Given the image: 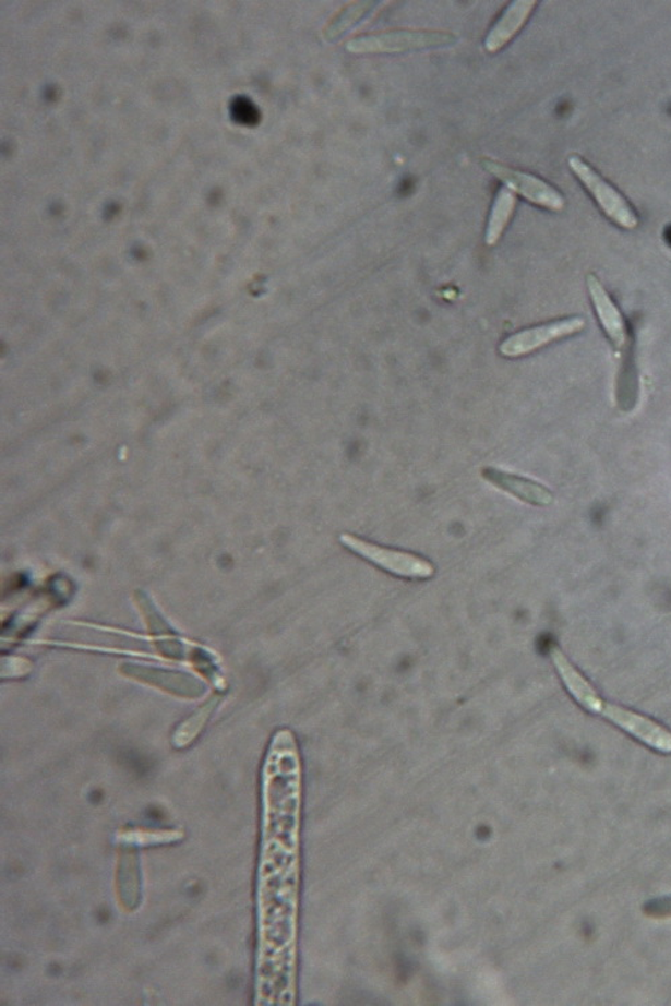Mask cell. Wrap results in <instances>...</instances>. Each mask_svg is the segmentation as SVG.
Masks as SVG:
<instances>
[{
    "label": "cell",
    "mask_w": 671,
    "mask_h": 1006,
    "mask_svg": "<svg viewBox=\"0 0 671 1006\" xmlns=\"http://www.w3.org/2000/svg\"><path fill=\"white\" fill-rule=\"evenodd\" d=\"M340 542L349 551L395 576L411 578V580H428L434 576V565L416 554L379 547L376 543L361 540L349 534H343Z\"/></svg>",
    "instance_id": "cell-1"
},
{
    "label": "cell",
    "mask_w": 671,
    "mask_h": 1006,
    "mask_svg": "<svg viewBox=\"0 0 671 1006\" xmlns=\"http://www.w3.org/2000/svg\"><path fill=\"white\" fill-rule=\"evenodd\" d=\"M457 40L451 33L429 31H402L366 35L349 40L347 50L352 55H381L420 49L442 48Z\"/></svg>",
    "instance_id": "cell-2"
},
{
    "label": "cell",
    "mask_w": 671,
    "mask_h": 1006,
    "mask_svg": "<svg viewBox=\"0 0 671 1006\" xmlns=\"http://www.w3.org/2000/svg\"><path fill=\"white\" fill-rule=\"evenodd\" d=\"M582 707L610 719L616 727L627 731V733L634 735L635 739L656 748V751L671 753L670 731L662 728L661 724L651 721V719L639 716L637 712L623 709V707L606 704V702L600 699L598 693H594Z\"/></svg>",
    "instance_id": "cell-3"
},
{
    "label": "cell",
    "mask_w": 671,
    "mask_h": 1006,
    "mask_svg": "<svg viewBox=\"0 0 671 1006\" xmlns=\"http://www.w3.org/2000/svg\"><path fill=\"white\" fill-rule=\"evenodd\" d=\"M568 166L612 221H615L622 228H626V230H634V228L638 227V216L628 206L626 199L614 187L600 178L597 171L589 167L585 160H582L580 157L572 156L570 157Z\"/></svg>",
    "instance_id": "cell-4"
},
{
    "label": "cell",
    "mask_w": 671,
    "mask_h": 1006,
    "mask_svg": "<svg viewBox=\"0 0 671 1006\" xmlns=\"http://www.w3.org/2000/svg\"><path fill=\"white\" fill-rule=\"evenodd\" d=\"M482 166L493 177L503 181L507 189L517 192L536 206L556 213L564 208L565 201L562 194L544 180L489 159L483 160Z\"/></svg>",
    "instance_id": "cell-5"
},
{
    "label": "cell",
    "mask_w": 671,
    "mask_h": 1006,
    "mask_svg": "<svg viewBox=\"0 0 671 1006\" xmlns=\"http://www.w3.org/2000/svg\"><path fill=\"white\" fill-rule=\"evenodd\" d=\"M585 327L586 321L580 318L560 320L554 321V323L536 326L532 330L518 332L516 335L507 337L500 345V352L505 358H518V356L534 352V350L541 348L542 345L576 335Z\"/></svg>",
    "instance_id": "cell-6"
},
{
    "label": "cell",
    "mask_w": 671,
    "mask_h": 1006,
    "mask_svg": "<svg viewBox=\"0 0 671 1006\" xmlns=\"http://www.w3.org/2000/svg\"><path fill=\"white\" fill-rule=\"evenodd\" d=\"M587 286L594 308L597 310L600 324H602L607 336L614 343L618 350H621V352L626 350L630 342L628 330L620 309L611 300L609 292L606 291L604 286L600 284L597 277L588 276Z\"/></svg>",
    "instance_id": "cell-7"
},
{
    "label": "cell",
    "mask_w": 671,
    "mask_h": 1006,
    "mask_svg": "<svg viewBox=\"0 0 671 1006\" xmlns=\"http://www.w3.org/2000/svg\"><path fill=\"white\" fill-rule=\"evenodd\" d=\"M535 0H516L505 10L486 39V49L495 52L504 48L522 31L532 14Z\"/></svg>",
    "instance_id": "cell-8"
},
{
    "label": "cell",
    "mask_w": 671,
    "mask_h": 1006,
    "mask_svg": "<svg viewBox=\"0 0 671 1006\" xmlns=\"http://www.w3.org/2000/svg\"><path fill=\"white\" fill-rule=\"evenodd\" d=\"M482 476L487 481L492 482L494 487L503 489L525 502L534 503V505L547 506L553 502V495L550 490L539 483L528 481V479L495 470L492 467L483 469Z\"/></svg>",
    "instance_id": "cell-9"
},
{
    "label": "cell",
    "mask_w": 671,
    "mask_h": 1006,
    "mask_svg": "<svg viewBox=\"0 0 671 1006\" xmlns=\"http://www.w3.org/2000/svg\"><path fill=\"white\" fill-rule=\"evenodd\" d=\"M516 207V196L510 189H501L490 213L486 241L488 245H494L500 241L501 236L511 220Z\"/></svg>",
    "instance_id": "cell-10"
},
{
    "label": "cell",
    "mask_w": 671,
    "mask_h": 1006,
    "mask_svg": "<svg viewBox=\"0 0 671 1006\" xmlns=\"http://www.w3.org/2000/svg\"><path fill=\"white\" fill-rule=\"evenodd\" d=\"M375 4V2H359L349 5V8L344 10L343 13L331 23L328 28H326L328 39L340 37L348 28H351L355 23H358L361 17L369 13Z\"/></svg>",
    "instance_id": "cell-11"
},
{
    "label": "cell",
    "mask_w": 671,
    "mask_h": 1006,
    "mask_svg": "<svg viewBox=\"0 0 671 1006\" xmlns=\"http://www.w3.org/2000/svg\"><path fill=\"white\" fill-rule=\"evenodd\" d=\"M215 705H217V700L208 702L206 706H203L201 710H197L195 715L189 719V721L182 724V728H180L173 736V742L177 747H183L195 739L204 727V723H206L209 715H212Z\"/></svg>",
    "instance_id": "cell-12"
},
{
    "label": "cell",
    "mask_w": 671,
    "mask_h": 1006,
    "mask_svg": "<svg viewBox=\"0 0 671 1006\" xmlns=\"http://www.w3.org/2000/svg\"><path fill=\"white\" fill-rule=\"evenodd\" d=\"M645 912L647 915L657 918L671 915V899H658L647 903Z\"/></svg>",
    "instance_id": "cell-13"
}]
</instances>
